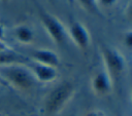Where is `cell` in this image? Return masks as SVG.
<instances>
[{"label": "cell", "instance_id": "obj_1", "mask_svg": "<svg viewBox=\"0 0 132 116\" xmlns=\"http://www.w3.org/2000/svg\"><path fill=\"white\" fill-rule=\"evenodd\" d=\"M0 75L7 85L19 90H29L36 82V79L27 65H10L0 67Z\"/></svg>", "mask_w": 132, "mask_h": 116}, {"label": "cell", "instance_id": "obj_2", "mask_svg": "<svg viewBox=\"0 0 132 116\" xmlns=\"http://www.w3.org/2000/svg\"><path fill=\"white\" fill-rule=\"evenodd\" d=\"M75 93L74 85L69 81H63L54 87L44 100V111L48 115L60 113L71 101Z\"/></svg>", "mask_w": 132, "mask_h": 116}, {"label": "cell", "instance_id": "obj_3", "mask_svg": "<svg viewBox=\"0 0 132 116\" xmlns=\"http://www.w3.org/2000/svg\"><path fill=\"white\" fill-rule=\"evenodd\" d=\"M101 56L104 64V70L111 77L112 81L120 78L126 69V61L124 55L116 48L107 45H101Z\"/></svg>", "mask_w": 132, "mask_h": 116}, {"label": "cell", "instance_id": "obj_4", "mask_svg": "<svg viewBox=\"0 0 132 116\" xmlns=\"http://www.w3.org/2000/svg\"><path fill=\"white\" fill-rule=\"evenodd\" d=\"M39 16L45 32L52 38V40L57 44H62L66 38L67 31L61 21L44 10L39 11Z\"/></svg>", "mask_w": 132, "mask_h": 116}, {"label": "cell", "instance_id": "obj_5", "mask_svg": "<svg viewBox=\"0 0 132 116\" xmlns=\"http://www.w3.org/2000/svg\"><path fill=\"white\" fill-rule=\"evenodd\" d=\"M69 37L73 41V43L81 50H85L89 47L91 43V36L86 26L77 21L70 22L67 31Z\"/></svg>", "mask_w": 132, "mask_h": 116}, {"label": "cell", "instance_id": "obj_6", "mask_svg": "<svg viewBox=\"0 0 132 116\" xmlns=\"http://www.w3.org/2000/svg\"><path fill=\"white\" fill-rule=\"evenodd\" d=\"M113 81L105 70L95 73L91 79V88L98 96H104L111 92Z\"/></svg>", "mask_w": 132, "mask_h": 116}, {"label": "cell", "instance_id": "obj_7", "mask_svg": "<svg viewBox=\"0 0 132 116\" xmlns=\"http://www.w3.org/2000/svg\"><path fill=\"white\" fill-rule=\"evenodd\" d=\"M30 57L34 63L54 68H58L60 65V56L54 50L47 48H37L32 50L30 53Z\"/></svg>", "mask_w": 132, "mask_h": 116}, {"label": "cell", "instance_id": "obj_8", "mask_svg": "<svg viewBox=\"0 0 132 116\" xmlns=\"http://www.w3.org/2000/svg\"><path fill=\"white\" fill-rule=\"evenodd\" d=\"M27 66L30 68L36 81H39L42 83H48V82L55 81L58 77L57 68L41 65V64L34 63V62L31 65H27Z\"/></svg>", "mask_w": 132, "mask_h": 116}, {"label": "cell", "instance_id": "obj_9", "mask_svg": "<svg viewBox=\"0 0 132 116\" xmlns=\"http://www.w3.org/2000/svg\"><path fill=\"white\" fill-rule=\"evenodd\" d=\"M28 59L9 47L0 51V67L10 65H27Z\"/></svg>", "mask_w": 132, "mask_h": 116}, {"label": "cell", "instance_id": "obj_10", "mask_svg": "<svg viewBox=\"0 0 132 116\" xmlns=\"http://www.w3.org/2000/svg\"><path fill=\"white\" fill-rule=\"evenodd\" d=\"M14 36L19 42L29 44L34 40V31L26 25H20L14 29Z\"/></svg>", "mask_w": 132, "mask_h": 116}, {"label": "cell", "instance_id": "obj_11", "mask_svg": "<svg viewBox=\"0 0 132 116\" xmlns=\"http://www.w3.org/2000/svg\"><path fill=\"white\" fill-rule=\"evenodd\" d=\"M77 2L89 13L100 15V8L98 6L97 0H77Z\"/></svg>", "mask_w": 132, "mask_h": 116}, {"label": "cell", "instance_id": "obj_12", "mask_svg": "<svg viewBox=\"0 0 132 116\" xmlns=\"http://www.w3.org/2000/svg\"><path fill=\"white\" fill-rule=\"evenodd\" d=\"M123 42L125 44V46L130 49L132 47V32L131 31H127L124 34V38H123Z\"/></svg>", "mask_w": 132, "mask_h": 116}, {"label": "cell", "instance_id": "obj_13", "mask_svg": "<svg viewBox=\"0 0 132 116\" xmlns=\"http://www.w3.org/2000/svg\"><path fill=\"white\" fill-rule=\"evenodd\" d=\"M82 116H105V114H104L102 111H100V110L93 109V110L87 111Z\"/></svg>", "mask_w": 132, "mask_h": 116}, {"label": "cell", "instance_id": "obj_14", "mask_svg": "<svg viewBox=\"0 0 132 116\" xmlns=\"http://www.w3.org/2000/svg\"><path fill=\"white\" fill-rule=\"evenodd\" d=\"M117 2V0H97L98 6H104V7H110L112 5H114V3Z\"/></svg>", "mask_w": 132, "mask_h": 116}, {"label": "cell", "instance_id": "obj_15", "mask_svg": "<svg viewBox=\"0 0 132 116\" xmlns=\"http://www.w3.org/2000/svg\"><path fill=\"white\" fill-rule=\"evenodd\" d=\"M3 37H4V27L0 24V41H2Z\"/></svg>", "mask_w": 132, "mask_h": 116}, {"label": "cell", "instance_id": "obj_16", "mask_svg": "<svg viewBox=\"0 0 132 116\" xmlns=\"http://www.w3.org/2000/svg\"><path fill=\"white\" fill-rule=\"evenodd\" d=\"M6 48H8V47L5 45V43H4L3 41H0V51H1V50H4V49H6Z\"/></svg>", "mask_w": 132, "mask_h": 116}, {"label": "cell", "instance_id": "obj_17", "mask_svg": "<svg viewBox=\"0 0 132 116\" xmlns=\"http://www.w3.org/2000/svg\"><path fill=\"white\" fill-rule=\"evenodd\" d=\"M0 85H1V86H8V85H7V83L5 82V80L1 77V75H0Z\"/></svg>", "mask_w": 132, "mask_h": 116}, {"label": "cell", "instance_id": "obj_18", "mask_svg": "<svg viewBox=\"0 0 132 116\" xmlns=\"http://www.w3.org/2000/svg\"><path fill=\"white\" fill-rule=\"evenodd\" d=\"M67 1H68V2H69V4H72V3H73V1H74V0H67Z\"/></svg>", "mask_w": 132, "mask_h": 116}, {"label": "cell", "instance_id": "obj_19", "mask_svg": "<svg viewBox=\"0 0 132 116\" xmlns=\"http://www.w3.org/2000/svg\"><path fill=\"white\" fill-rule=\"evenodd\" d=\"M2 1H3V2H7L8 0H2Z\"/></svg>", "mask_w": 132, "mask_h": 116}]
</instances>
